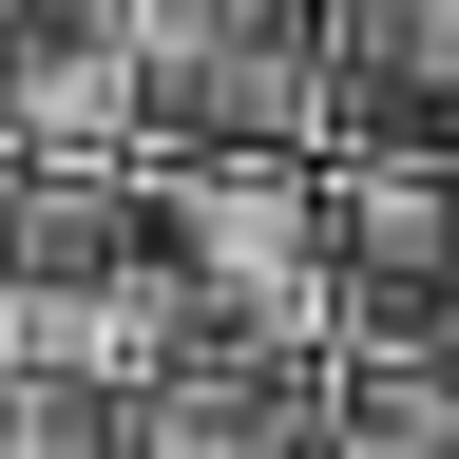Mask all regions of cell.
<instances>
[{
    "mask_svg": "<svg viewBox=\"0 0 459 459\" xmlns=\"http://www.w3.org/2000/svg\"><path fill=\"white\" fill-rule=\"evenodd\" d=\"M153 39V153H325V0H134Z\"/></svg>",
    "mask_w": 459,
    "mask_h": 459,
    "instance_id": "3957f363",
    "label": "cell"
},
{
    "mask_svg": "<svg viewBox=\"0 0 459 459\" xmlns=\"http://www.w3.org/2000/svg\"><path fill=\"white\" fill-rule=\"evenodd\" d=\"M134 153H153L134 0H0V172H134Z\"/></svg>",
    "mask_w": 459,
    "mask_h": 459,
    "instance_id": "277c9868",
    "label": "cell"
},
{
    "mask_svg": "<svg viewBox=\"0 0 459 459\" xmlns=\"http://www.w3.org/2000/svg\"><path fill=\"white\" fill-rule=\"evenodd\" d=\"M344 459H459V307L344 344Z\"/></svg>",
    "mask_w": 459,
    "mask_h": 459,
    "instance_id": "52a82bcc",
    "label": "cell"
},
{
    "mask_svg": "<svg viewBox=\"0 0 459 459\" xmlns=\"http://www.w3.org/2000/svg\"><path fill=\"white\" fill-rule=\"evenodd\" d=\"M172 344H192V287H172L153 172H0V364L134 402Z\"/></svg>",
    "mask_w": 459,
    "mask_h": 459,
    "instance_id": "6da1fadb",
    "label": "cell"
},
{
    "mask_svg": "<svg viewBox=\"0 0 459 459\" xmlns=\"http://www.w3.org/2000/svg\"><path fill=\"white\" fill-rule=\"evenodd\" d=\"M325 96H344V134L459 115V0H325Z\"/></svg>",
    "mask_w": 459,
    "mask_h": 459,
    "instance_id": "8992f818",
    "label": "cell"
},
{
    "mask_svg": "<svg viewBox=\"0 0 459 459\" xmlns=\"http://www.w3.org/2000/svg\"><path fill=\"white\" fill-rule=\"evenodd\" d=\"M325 287H344V344L440 325L459 307V172L402 134H325Z\"/></svg>",
    "mask_w": 459,
    "mask_h": 459,
    "instance_id": "5b68a950",
    "label": "cell"
},
{
    "mask_svg": "<svg viewBox=\"0 0 459 459\" xmlns=\"http://www.w3.org/2000/svg\"><path fill=\"white\" fill-rule=\"evenodd\" d=\"M192 344H344L325 287V153H153Z\"/></svg>",
    "mask_w": 459,
    "mask_h": 459,
    "instance_id": "7a4b0ae2",
    "label": "cell"
}]
</instances>
